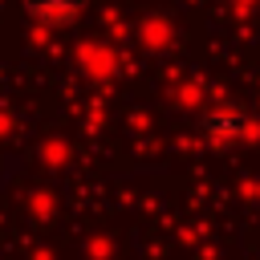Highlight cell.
Wrapping results in <instances>:
<instances>
[{
	"label": "cell",
	"instance_id": "obj_1",
	"mask_svg": "<svg viewBox=\"0 0 260 260\" xmlns=\"http://www.w3.org/2000/svg\"><path fill=\"white\" fill-rule=\"evenodd\" d=\"M28 16L45 28H61V24H73L85 8V0H24Z\"/></svg>",
	"mask_w": 260,
	"mask_h": 260
},
{
	"label": "cell",
	"instance_id": "obj_2",
	"mask_svg": "<svg viewBox=\"0 0 260 260\" xmlns=\"http://www.w3.org/2000/svg\"><path fill=\"white\" fill-rule=\"evenodd\" d=\"M203 130L215 134V138H223V134L236 138V134H244V118H240V114H228V118H223V114H211V118L203 122Z\"/></svg>",
	"mask_w": 260,
	"mask_h": 260
}]
</instances>
